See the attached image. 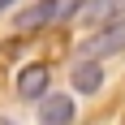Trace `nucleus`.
Returning <instances> with one entry per match:
<instances>
[{"instance_id": "1", "label": "nucleus", "mask_w": 125, "mask_h": 125, "mask_svg": "<svg viewBox=\"0 0 125 125\" xmlns=\"http://www.w3.org/2000/svg\"><path fill=\"white\" fill-rule=\"evenodd\" d=\"M86 0H35L30 9L17 13V30H43L52 22H73Z\"/></svg>"}, {"instance_id": "3", "label": "nucleus", "mask_w": 125, "mask_h": 125, "mask_svg": "<svg viewBox=\"0 0 125 125\" xmlns=\"http://www.w3.org/2000/svg\"><path fill=\"white\" fill-rule=\"evenodd\" d=\"M121 9H125V0H86L82 13H78V22L91 26V30H104V26L121 22Z\"/></svg>"}, {"instance_id": "4", "label": "nucleus", "mask_w": 125, "mask_h": 125, "mask_svg": "<svg viewBox=\"0 0 125 125\" xmlns=\"http://www.w3.org/2000/svg\"><path fill=\"white\" fill-rule=\"evenodd\" d=\"M39 121L43 125H73V99L69 95H43L39 99Z\"/></svg>"}, {"instance_id": "2", "label": "nucleus", "mask_w": 125, "mask_h": 125, "mask_svg": "<svg viewBox=\"0 0 125 125\" xmlns=\"http://www.w3.org/2000/svg\"><path fill=\"white\" fill-rule=\"evenodd\" d=\"M121 48H125V22H112V26H104V30H95L78 48V56L82 61H99V56H116Z\"/></svg>"}, {"instance_id": "7", "label": "nucleus", "mask_w": 125, "mask_h": 125, "mask_svg": "<svg viewBox=\"0 0 125 125\" xmlns=\"http://www.w3.org/2000/svg\"><path fill=\"white\" fill-rule=\"evenodd\" d=\"M9 4H13V0H0V13H4V9H9Z\"/></svg>"}, {"instance_id": "5", "label": "nucleus", "mask_w": 125, "mask_h": 125, "mask_svg": "<svg viewBox=\"0 0 125 125\" xmlns=\"http://www.w3.org/2000/svg\"><path fill=\"white\" fill-rule=\"evenodd\" d=\"M48 91V65H26L17 73V95L22 99H43Z\"/></svg>"}, {"instance_id": "6", "label": "nucleus", "mask_w": 125, "mask_h": 125, "mask_svg": "<svg viewBox=\"0 0 125 125\" xmlns=\"http://www.w3.org/2000/svg\"><path fill=\"white\" fill-rule=\"evenodd\" d=\"M104 86V69L99 61H78L73 65V91H82V95H91V91Z\"/></svg>"}]
</instances>
